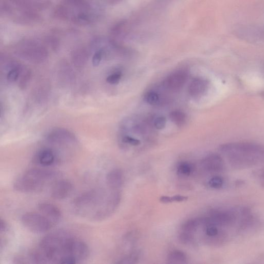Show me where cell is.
<instances>
[{"label":"cell","instance_id":"obj_33","mask_svg":"<svg viewBox=\"0 0 264 264\" xmlns=\"http://www.w3.org/2000/svg\"><path fill=\"white\" fill-rule=\"evenodd\" d=\"M256 178L259 184L264 187V167L257 171Z\"/></svg>","mask_w":264,"mask_h":264},{"label":"cell","instance_id":"obj_6","mask_svg":"<svg viewBox=\"0 0 264 264\" xmlns=\"http://www.w3.org/2000/svg\"><path fill=\"white\" fill-rule=\"evenodd\" d=\"M21 221L27 230L36 234L45 233L50 231L54 226L40 213H26L22 217Z\"/></svg>","mask_w":264,"mask_h":264},{"label":"cell","instance_id":"obj_1","mask_svg":"<svg viewBox=\"0 0 264 264\" xmlns=\"http://www.w3.org/2000/svg\"><path fill=\"white\" fill-rule=\"evenodd\" d=\"M121 199L119 190L109 189L107 192L104 188H95L75 198L72 203V209L82 218L101 221L109 217L116 210Z\"/></svg>","mask_w":264,"mask_h":264},{"label":"cell","instance_id":"obj_12","mask_svg":"<svg viewBox=\"0 0 264 264\" xmlns=\"http://www.w3.org/2000/svg\"><path fill=\"white\" fill-rule=\"evenodd\" d=\"M40 213L46 217L54 226L62 219V213L59 207L49 202H42L38 205Z\"/></svg>","mask_w":264,"mask_h":264},{"label":"cell","instance_id":"obj_27","mask_svg":"<svg viewBox=\"0 0 264 264\" xmlns=\"http://www.w3.org/2000/svg\"><path fill=\"white\" fill-rule=\"evenodd\" d=\"M179 239L181 243L188 244L193 241L194 237L193 233L182 231L179 235Z\"/></svg>","mask_w":264,"mask_h":264},{"label":"cell","instance_id":"obj_36","mask_svg":"<svg viewBox=\"0 0 264 264\" xmlns=\"http://www.w3.org/2000/svg\"><path fill=\"white\" fill-rule=\"evenodd\" d=\"M160 201L164 204H168L173 202L172 197L163 196L160 197Z\"/></svg>","mask_w":264,"mask_h":264},{"label":"cell","instance_id":"obj_34","mask_svg":"<svg viewBox=\"0 0 264 264\" xmlns=\"http://www.w3.org/2000/svg\"><path fill=\"white\" fill-rule=\"evenodd\" d=\"M0 232L1 234L8 232L9 231V227L8 223L2 218L1 219V222H0Z\"/></svg>","mask_w":264,"mask_h":264},{"label":"cell","instance_id":"obj_2","mask_svg":"<svg viewBox=\"0 0 264 264\" xmlns=\"http://www.w3.org/2000/svg\"><path fill=\"white\" fill-rule=\"evenodd\" d=\"M77 237L64 230H58L45 236L39 247L32 251L34 263H76L73 249Z\"/></svg>","mask_w":264,"mask_h":264},{"label":"cell","instance_id":"obj_19","mask_svg":"<svg viewBox=\"0 0 264 264\" xmlns=\"http://www.w3.org/2000/svg\"><path fill=\"white\" fill-rule=\"evenodd\" d=\"M187 261L186 254L180 250H175L170 253L167 258L169 263H184Z\"/></svg>","mask_w":264,"mask_h":264},{"label":"cell","instance_id":"obj_20","mask_svg":"<svg viewBox=\"0 0 264 264\" xmlns=\"http://www.w3.org/2000/svg\"><path fill=\"white\" fill-rule=\"evenodd\" d=\"M201 225V218L187 220L182 225V231L193 233Z\"/></svg>","mask_w":264,"mask_h":264},{"label":"cell","instance_id":"obj_16","mask_svg":"<svg viewBox=\"0 0 264 264\" xmlns=\"http://www.w3.org/2000/svg\"><path fill=\"white\" fill-rule=\"evenodd\" d=\"M71 61L75 67H84L89 60V53L87 49L80 47L74 50L71 54Z\"/></svg>","mask_w":264,"mask_h":264},{"label":"cell","instance_id":"obj_37","mask_svg":"<svg viewBox=\"0 0 264 264\" xmlns=\"http://www.w3.org/2000/svg\"><path fill=\"white\" fill-rule=\"evenodd\" d=\"M103 2L108 5H115L118 3L120 0H102Z\"/></svg>","mask_w":264,"mask_h":264},{"label":"cell","instance_id":"obj_8","mask_svg":"<svg viewBox=\"0 0 264 264\" xmlns=\"http://www.w3.org/2000/svg\"><path fill=\"white\" fill-rule=\"evenodd\" d=\"M57 152L54 149L47 147L40 150L35 155L33 162L38 165L46 167L51 166L60 162Z\"/></svg>","mask_w":264,"mask_h":264},{"label":"cell","instance_id":"obj_22","mask_svg":"<svg viewBox=\"0 0 264 264\" xmlns=\"http://www.w3.org/2000/svg\"><path fill=\"white\" fill-rule=\"evenodd\" d=\"M31 70L28 68L25 67L21 76L20 77V81H19V87H20L21 89H25L27 88L31 80Z\"/></svg>","mask_w":264,"mask_h":264},{"label":"cell","instance_id":"obj_23","mask_svg":"<svg viewBox=\"0 0 264 264\" xmlns=\"http://www.w3.org/2000/svg\"><path fill=\"white\" fill-rule=\"evenodd\" d=\"M170 118L177 125L182 126L186 120V116L183 112L180 111H173L169 115Z\"/></svg>","mask_w":264,"mask_h":264},{"label":"cell","instance_id":"obj_18","mask_svg":"<svg viewBox=\"0 0 264 264\" xmlns=\"http://www.w3.org/2000/svg\"><path fill=\"white\" fill-rule=\"evenodd\" d=\"M25 67L20 63L16 62L10 68L7 74V80L10 83L16 82L20 79Z\"/></svg>","mask_w":264,"mask_h":264},{"label":"cell","instance_id":"obj_29","mask_svg":"<svg viewBox=\"0 0 264 264\" xmlns=\"http://www.w3.org/2000/svg\"><path fill=\"white\" fill-rule=\"evenodd\" d=\"M121 75L119 73H112L106 78L107 83L111 85L117 84L121 80Z\"/></svg>","mask_w":264,"mask_h":264},{"label":"cell","instance_id":"obj_24","mask_svg":"<svg viewBox=\"0 0 264 264\" xmlns=\"http://www.w3.org/2000/svg\"><path fill=\"white\" fill-rule=\"evenodd\" d=\"M140 257V253L138 251L131 253L122 259H120L116 263H135L138 262Z\"/></svg>","mask_w":264,"mask_h":264},{"label":"cell","instance_id":"obj_10","mask_svg":"<svg viewBox=\"0 0 264 264\" xmlns=\"http://www.w3.org/2000/svg\"><path fill=\"white\" fill-rule=\"evenodd\" d=\"M73 190V185L70 181L65 179H58L52 185L51 196L56 200H63L71 195Z\"/></svg>","mask_w":264,"mask_h":264},{"label":"cell","instance_id":"obj_30","mask_svg":"<svg viewBox=\"0 0 264 264\" xmlns=\"http://www.w3.org/2000/svg\"><path fill=\"white\" fill-rule=\"evenodd\" d=\"M47 44L54 50L57 51L60 47V43L58 39L53 37H49L46 40Z\"/></svg>","mask_w":264,"mask_h":264},{"label":"cell","instance_id":"obj_32","mask_svg":"<svg viewBox=\"0 0 264 264\" xmlns=\"http://www.w3.org/2000/svg\"><path fill=\"white\" fill-rule=\"evenodd\" d=\"M122 141L124 143L134 146H138L141 143L140 140L128 136L124 137L122 139Z\"/></svg>","mask_w":264,"mask_h":264},{"label":"cell","instance_id":"obj_28","mask_svg":"<svg viewBox=\"0 0 264 264\" xmlns=\"http://www.w3.org/2000/svg\"><path fill=\"white\" fill-rule=\"evenodd\" d=\"M103 54L104 51L102 49L98 50L94 54L92 59V65L94 67H97L100 64L103 57Z\"/></svg>","mask_w":264,"mask_h":264},{"label":"cell","instance_id":"obj_9","mask_svg":"<svg viewBox=\"0 0 264 264\" xmlns=\"http://www.w3.org/2000/svg\"><path fill=\"white\" fill-rule=\"evenodd\" d=\"M15 8L28 11L40 13L47 8L50 0H8Z\"/></svg>","mask_w":264,"mask_h":264},{"label":"cell","instance_id":"obj_31","mask_svg":"<svg viewBox=\"0 0 264 264\" xmlns=\"http://www.w3.org/2000/svg\"><path fill=\"white\" fill-rule=\"evenodd\" d=\"M166 119L163 116L158 117L154 121L155 126L158 129L164 128L166 125Z\"/></svg>","mask_w":264,"mask_h":264},{"label":"cell","instance_id":"obj_21","mask_svg":"<svg viewBox=\"0 0 264 264\" xmlns=\"http://www.w3.org/2000/svg\"><path fill=\"white\" fill-rule=\"evenodd\" d=\"M194 171V166L187 162H182L179 163L177 167V172L180 177H189Z\"/></svg>","mask_w":264,"mask_h":264},{"label":"cell","instance_id":"obj_4","mask_svg":"<svg viewBox=\"0 0 264 264\" xmlns=\"http://www.w3.org/2000/svg\"><path fill=\"white\" fill-rule=\"evenodd\" d=\"M58 172L41 168L29 170L14 182V189L22 193H36L42 192L46 185L58 180Z\"/></svg>","mask_w":264,"mask_h":264},{"label":"cell","instance_id":"obj_17","mask_svg":"<svg viewBox=\"0 0 264 264\" xmlns=\"http://www.w3.org/2000/svg\"><path fill=\"white\" fill-rule=\"evenodd\" d=\"M207 87H208V83L207 81L200 79H195L190 84L188 88V92L193 97H200L203 95Z\"/></svg>","mask_w":264,"mask_h":264},{"label":"cell","instance_id":"obj_11","mask_svg":"<svg viewBox=\"0 0 264 264\" xmlns=\"http://www.w3.org/2000/svg\"><path fill=\"white\" fill-rule=\"evenodd\" d=\"M204 171L211 174H220L224 170L223 159L219 155L212 154L205 157L201 162Z\"/></svg>","mask_w":264,"mask_h":264},{"label":"cell","instance_id":"obj_15","mask_svg":"<svg viewBox=\"0 0 264 264\" xmlns=\"http://www.w3.org/2000/svg\"><path fill=\"white\" fill-rule=\"evenodd\" d=\"M185 72L178 71L170 75L164 82V85L168 89L177 90L183 87L186 81Z\"/></svg>","mask_w":264,"mask_h":264},{"label":"cell","instance_id":"obj_5","mask_svg":"<svg viewBox=\"0 0 264 264\" xmlns=\"http://www.w3.org/2000/svg\"><path fill=\"white\" fill-rule=\"evenodd\" d=\"M14 52L18 57L34 64L43 63L49 57L47 48L33 40H26L19 43L16 46Z\"/></svg>","mask_w":264,"mask_h":264},{"label":"cell","instance_id":"obj_14","mask_svg":"<svg viewBox=\"0 0 264 264\" xmlns=\"http://www.w3.org/2000/svg\"><path fill=\"white\" fill-rule=\"evenodd\" d=\"M237 35L241 39L251 42H256L261 40V27L246 26L237 29Z\"/></svg>","mask_w":264,"mask_h":264},{"label":"cell","instance_id":"obj_7","mask_svg":"<svg viewBox=\"0 0 264 264\" xmlns=\"http://www.w3.org/2000/svg\"><path fill=\"white\" fill-rule=\"evenodd\" d=\"M46 140L51 144L59 145H73L78 143V139L72 131L64 127H54L45 136Z\"/></svg>","mask_w":264,"mask_h":264},{"label":"cell","instance_id":"obj_26","mask_svg":"<svg viewBox=\"0 0 264 264\" xmlns=\"http://www.w3.org/2000/svg\"><path fill=\"white\" fill-rule=\"evenodd\" d=\"M145 99L146 102L150 105H155L159 102V96L157 93L150 91L146 94Z\"/></svg>","mask_w":264,"mask_h":264},{"label":"cell","instance_id":"obj_13","mask_svg":"<svg viewBox=\"0 0 264 264\" xmlns=\"http://www.w3.org/2000/svg\"><path fill=\"white\" fill-rule=\"evenodd\" d=\"M124 181V174L119 168L111 170L106 175V182L109 189L119 190Z\"/></svg>","mask_w":264,"mask_h":264},{"label":"cell","instance_id":"obj_25","mask_svg":"<svg viewBox=\"0 0 264 264\" xmlns=\"http://www.w3.org/2000/svg\"><path fill=\"white\" fill-rule=\"evenodd\" d=\"M208 184L209 186L214 189H220L224 184V180L223 177L216 175L210 179Z\"/></svg>","mask_w":264,"mask_h":264},{"label":"cell","instance_id":"obj_35","mask_svg":"<svg viewBox=\"0 0 264 264\" xmlns=\"http://www.w3.org/2000/svg\"><path fill=\"white\" fill-rule=\"evenodd\" d=\"M188 197L181 195H176L172 197L173 202H184L188 200Z\"/></svg>","mask_w":264,"mask_h":264},{"label":"cell","instance_id":"obj_3","mask_svg":"<svg viewBox=\"0 0 264 264\" xmlns=\"http://www.w3.org/2000/svg\"><path fill=\"white\" fill-rule=\"evenodd\" d=\"M219 150L230 165L236 169L264 164V147L251 143L235 142L222 145Z\"/></svg>","mask_w":264,"mask_h":264}]
</instances>
